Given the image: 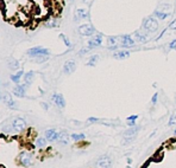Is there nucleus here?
Returning a JSON list of instances; mask_svg holds the SVG:
<instances>
[{"instance_id": "f257e3e1", "label": "nucleus", "mask_w": 176, "mask_h": 168, "mask_svg": "<svg viewBox=\"0 0 176 168\" xmlns=\"http://www.w3.org/2000/svg\"><path fill=\"white\" fill-rule=\"evenodd\" d=\"M143 29L148 32H155L158 30V22L157 19H155V18L150 17V18H146V19H144L143 22Z\"/></svg>"}, {"instance_id": "f03ea898", "label": "nucleus", "mask_w": 176, "mask_h": 168, "mask_svg": "<svg viewBox=\"0 0 176 168\" xmlns=\"http://www.w3.org/2000/svg\"><path fill=\"white\" fill-rule=\"evenodd\" d=\"M50 51L46 47H42V46H36V47H31L27 50V54L30 57H38V56H43V54H48L49 56Z\"/></svg>"}, {"instance_id": "7ed1b4c3", "label": "nucleus", "mask_w": 176, "mask_h": 168, "mask_svg": "<svg viewBox=\"0 0 176 168\" xmlns=\"http://www.w3.org/2000/svg\"><path fill=\"white\" fill-rule=\"evenodd\" d=\"M11 125H12V129L14 130V132L20 133V132H23V130L26 128V121L24 119H22V117H17V119H14L12 121Z\"/></svg>"}, {"instance_id": "20e7f679", "label": "nucleus", "mask_w": 176, "mask_h": 168, "mask_svg": "<svg viewBox=\"0 0 176 168\" xmlns=\"http://www.w3.org/2000/svg\"><path fill=\"white\" fill-rule=\"evenodd\" d=\"M77 31H79V33L81 36H84V37H91V36H93L95 33V29L91 24H83V25H81Z\"/></svg>"}, {"instance_id": "39448f33", "label": "nucleus", "mask_w": 176, "mask_h": 168, "mask_svg": "<svg viewBox=\"0 0 176 168\" xmlns=\"http://www.w3.org/2000/svg\"><path fill=\"white\" fill-rule=\"evenodd\" d=\"M112 159L108 155H101L96 161V168H111Z\"/></svg>"}, {"instance_id": "423d86ee", "label": "nucleus", "mask_w": 176, "mask_h": 168, "mask_svg": "<svg viewBox=\"0 0 176 168\" xmlns=\"http://www.w3.org/2000/svg\"><path fill=\"white\" fill-rule=\"evenodd\" d=\"M1 97H3V102L6 104L7 108H10V109H17V103L13 101L12 96L8 94L7 91L3 92V96Z\"/></svg>"}, {"instance_id": "0eeeda50", "label": "nucleus", "mask_w": 176, "mask_h": 168, "mask_svg": "<svg viewBox=\"0 0 176 168\" xmlns=\"http://www.w3.org/2000/svg\"><path fill=\"white\" fill-rule=\"evenodd\" d=\"M134 43H136V40L127 34H124L120 37V46L121 47H132L134 45Z\"/></svg>"}, {"instance_id": "6e6552de", "label": "nucleus", "mask_w": 176, "mask_h": 168, "mask_svg": "<svg viewBox=\"0 0 176 168\" xmlns=\"http://www.w3.org/2000/svg\"><path fill=\"white\" fill-rule=\"evenodd\" d=\"M75 70H76V63H75V61L69 59V61H67L64 63V65H63V72L65 75H72Z\"/></svg>"}, {"instance_id": "1a4fd4ad", "label": "nucleus", "mask_w": 176, "mask_h": 168, "mask_svg": "<svg viewBox=\"0 0 176 168\" xmlns=\"http://www.w3.org/2000/svg\"><path fill=\"white\" fill-rule=\"evenodd\" d=\"M51 101L54 102V103L57 105V108H60V109H63V108L65 107L64 97H63V95H61V94H54V95L51 96Z\"/></svg>"}, {"instance_id": "9d476101", "label": "nucleus", "mask_w": 176, "mask_h": 168, "mask_svg": "<svg viewBox=\"0 0 176 168\" xmlns=\"http://www.w3.org/2000/svg\"><path fill=\"white\" fill-rule=\"evenodd\" d=\"M27 86H29V84H26V83L25 84H20V85H17L13 89V95L17 96V97H24Z\"/></svg>"}, {"instance_id": "9b49d317", "label": "nucleus", "mask_w": 176, "mask_h": 168, "mask_svg": "<svg viewBox=\"0 0 176 168\" xmlns=\"http://www.w3.org/2000/svg\"><path fill=\"white\" fill-rule=\"evenodd\" d=\"M102 43V34H98L95 37H93V38H91L89 40H88V46H89L91 49H95L98 46H100Z\"/></svg>"}, {"instance_id": "f8f14e48", "label": "nucleus", "mask_w": 176, "mask_h": 168, "mask_svg": "<svg viewBox=\"0 0 176 168\" xmlns=\"http://www.w3.org/2000/svg\"><path fill=\"white\" fill-rule=\"evenodd\" d=\"M107 43H108V49L110 50H117L120 45V37H110L107 39Z\"/></svg>"}, {"instance_id": "ddd939ff", "label": "nucleus", "mask_w": 176, "mask_h": 168, "mask_svg": "<svg viewBox=\"0 0 176 168\" xmlns=\"http://www.w3.org/2000/svg\"><path fill=\"white\" fill-rule=\"evenodd\" d=\"M89 17V13L86 8H77L75 11V22L80 20V19H87Z\"/></svg>"}, {"instance_id": "4468645a", "label": "nucleus", "mask_w": 176, "mask_h": 168, "mask_svg": "<svg viewBox=\"0 0 176 168\" xmlns=\"http://www.w3.org/2000/svg\"><path fill=\"white\" fill-rule=\"evenodd\" d=\"M20 162H22V165L23 166H25V167H27V166H30L31 163H32V156H31V154H29V153H26V152H23V153H20Z\"/></svg>"}, {"instance_id": "2eb2a0df", "label": "nucleus", "mask_w": 176, "mask_h": 168, "mask_svg": "<svg viewBox=\"0 0 176 168\" xmlns=\"http://www.w3.org/2000/svg\"><path fill=\"white\" fill-rule=\"evenodd\" d=\"M45 137L48 141H56L60 137V133H57L55 129H48L45 132Z\"/></svg>"}, {"instance_id": "dca6fc26", "label": "nucleus", "mask_w": 176, "mask_h": 168, "mask_svg": "<svg viewBox=\"0 0 176 168\" xmlns=\"http://www.w3.org/2000/svg\"><path fill=\"white\" fill-rule=\"evenodd\" d=\"M133 37H134V40H136L137 43L144 44V43L148 42V37H146L144 33H142L140 31H136V32L133 33Z\"/></svg>"}, {"instance_id": "f3484780", "label": "nucleus", "mask_w": 176, "mask_h": 168, "mask_svg": "<svg viewBox=\"0 0 176 168\" xmlns=\"http://www.w3.org/2000/svg\"><path fill=\"white\" fill-rule=\"evenodd\" d=\"M140 130V127H131L130 129H127V130H125L124 133H122V136L124 137H133Z\"/></svg>"}, {"instance_id": "a211bd4d", "label": "nucleus", "mask_w": 176, "mask_h": 168, "mask_svg": "<svg viewBox=\"0 0 176 168\" xmlns=\"http://www.w3.org/2000/svg\"><path fill=\"white\" fill-rule=\"evenodd\" d=\"M113 57L115 59H125V58L130 57V51H127V50H119V51L114 52Z\"/></svg>"}, {"instance_id": "6ab92c4d", "label": "nucleus", "mask_w": 176, "mask_h": 168, "mask_svg": "<svg viewBox=\"0 0 176 168\" xmlns=\"http://www.w3.org/2000/svg\"><path fill=\"white\" fill-rule=\"evenodd\" d=\"M7 66H8L10 70L15 71V70L19 69V62L17 61V59H14V58H10L8 62H7Z\"/></svg>"}, {"instance_id": "aec40b11", "label": "nucleus", "mask_w": 176, "mask_h": 168, "mask_svg": "<svg viewBox=\"0 0 176 168\" xmlns=\"http://www.w3.org/2000/svg\"><path fill=\"white\" fill-rule=\"evenodd\" d=\"M72 139L67 133H60V137H58V142L63 146H67L69 143V140Z\"/></svg>"}, {"instance_id": "412c9836", "label": "nucleus", "mask_w": 176, "mask_h": 168, "mask_svg": "<svg viewBox=\"0 0 176 168\" xmlns=\"http://www.w3.org/2000/svg\"><path fill=\"white\" fill-rule=\"evenodd\" d=\"M153 14L157 17V19H160V20H164V19H167V18L170 17V13L162 12V11H158V10H156V11L153 12Z\"/></svg>"}, {"instance_id": "4be33fe9", "label": "nucleus", "mask_w": 176, "mask_h": 168, "mask_svg": "<svg viewBox=\"0 0 176 168\" xmlns=\"http://www.w3.org/2000/svg\"><path fill=\"white\" fill-rule=\"evenodd\" d=\"M23 75H24V71H18L15 75H12V76H11L10 78H11V81H12V82H14L15 84H18V83L20 82L22 77H23Z\"/></svg>"}, {"instance_id": "5701e85b", "label": "nucleus", "mask_w": 176, "mask_h": 168, "mask_svg": "<svg viewBox=\"0 0 176 168\" xmlns=\"http://www.w3.org/2000/svg\"><path fill=\"white\" fill-rule=\"evenodd\" d=\"M33 76H34V72L33 71H29L27 73L24 75V82L26 84H30L32 82V79H33Z\"/></svg>"}, {"instance_id": "b1692460", "label": "nucleus", "mask_w": 176, "mask_h": 168, "mask_svg": "<svg viewBox=\"0 0 176 168\" xmlns=\"http://www.w3.org/2000/svg\"><path fill=\"white\" fill-rule=\"evenodd\" d=\"M98 59H99V56L98 54H93V56H91L89 57V61L87 62V66H94L95 64H96V62H98Z\"/></svg>"}, {"instance_id": "393cba45", "label": "nucleus", "mask_w": 176, "mask_h": 168, "mask_svg": "<svg viewBox=\"0 0 176 168\" xmlns=\"http://www.w3.org/2000/svg\"><path fill=\"white\" fill-rule=\"evenodd\" d=\"M58 37H60V39H62V40H63V43L65 44V46H67V47H68L69 50L72 49V43H70V40H69V39L67 38V37H65V36H64L63 33H61V34H60Z\"/></svg>"}, {"instance_id": "a878e982", "label": "nucleus", "mask_w": 176, "mask_h": 168, "mask_svg": "<svg viewBox=\"0 0 176 168\" xmlns=\"http://www.w3.org/2000/svg\"><path fill=\"white\" fill-rule=\"evenodd\" d=\"M46 144V137H38L37 141H36V146L39 147V148H43L45 147Z\"/></svg>"}, {"instance_id": "bb28decb", "label": "nucleus", "mask_w": 176, "mask_h": 168, "mask_svg": "<svg viewBox=\"0 0 176 168\" xmlns=\"http://www.w3.org/2000/svg\"><path fill=\"white\" fill-rule=\"evenodd\" d=\"M49 59V56L48 54H43V56H38V57H36V62L38 64H42L44 62H46Z\"/></svg>"}, {"instance_id": "cd10ccee", "label": "nucleus", "mask_w": 176, "mask_h": 168, "mask_svg": "<svg viewBox=\"0 0 176 168\" xmlns=\"http://www.w3.org/2000/svg\"><path fill=\"white\" fill-rule=\"evenodd\" d=\"M157 10L158 11H162V12H167V11L171 10V5H169V4H161L160 6H158Z\"/></svg>"}, {"instance_id": "c85d7f7f", "label": "nucleus", "mask_w": 176, "mask_h": 168, "mask_svg": "<svg viewBox=\"0 0 176 168\" xmlns=\"http://www.w3.org/2000/svg\"><path fill=\"white\" fill-rule=\"evenodd\" d=\"M70 137H72V140H74V141H81L84 139V134H72Z\"/></svg>"}, {"instance_id": "c756f323", "label": "nucleus", "mask_w": 176, "mask_h": 168, "mask_svg": "<svg viewBox=\"0 0 176 168\" xmlns=\"http://www.w3.org/2000/svg\"><path fill=\"white\" fill-rule=\"evenodd\" d=\"M91 50H92V49H91L89 46H87V47H82V49H81V50L77 52V54H79V56H81V57H82V56H84L86 53H88V52H89Z\"/></svg>"}, {"instance_id": "7c9ffc66", "label": "nucleus", "mask_w": 176, "mask_h": 168, "mask_svg": "<svg viewBox=\"0 0 176 168\" xmlns=\"http://www.w3.org/2000/svg\"><path fill=\"white\" fill-rule=\"evenodd\" d=\"M176 124V115H172L169 120V125H175Z\"/></svg>"}, {"instance_id": "2f4dec72", "label": "nucleus", "mask_w": 176, "mask_h": 168, "mask_svg": "<svg viewBox=\"0 0 176 168\" xmlns=\"http://www.w3.org/2000/svg\"><path fill=\"white\" fill-rule=\"evenodd\" d=\"M169 49L176 50V39H174V40H171V42L169 43Z\"/></svg>"}, {"instance_id": "473e14b6", "label": "nucleus", "mask_w": 176, "mask_h": 168, "mask_svg": "<svg viewBox=\"0 0 176 168\" xmlns=\"http://www.w3.org/2000/svg\"><path fill=\"white\" fill-rule=\"evenodd\" d=\"M56 25H57L56 20H51L50 23H48V24H46V26H48V27H56Z\"/></svg>"}, {"instance_id": "72a5a7b5", "label": "nucleus", "mask_w": 176, "mask_h": 168, "mask_svg": "<svg viewBox=\"0 0 176 168\" xmlns=\"http://www.w3.org/2000/svg\"><path fill=\"white\" fill-rule=\"evenodd\" d=\"M169 29H170V30H176V19H174V20L170 23Z\"/></svg>"}, {"instance_id": "f704fd0d", "label": "nucleus", "mask_w": 176, "mask_h": 168, "mask_svg": "<svg viewBox=\"0 0 176 168\" xmlns=\"http://www.w3.org/2000/svg\"><path fill=\"white\" fill-rule=\"evenodd\" d=\"M138 119V115H131L127 117V121H136Z\"/></svg>"}, {"instance_id": "c9c22d12", "label": "nucleus", "mask_w": 176, "mask_h": 168, "mask_svg": "<svg viewBox=\"0 0 176 168\" xmlns=\"http://www.w3.org/2000/svg\"><path fill=\"white\" fill-rule=\"evenodd\" d=\"M157 97H158V94H155V95L152 96V100H151L152 104H156V102H157Z\"/></svg>"}, {"instance_id": "e433bc0d", "label": "nucleus", "mask_w": 176, "mask_h": 168, "mask_svg": "<svg viewBox=\"0 0 176 168\" xmlns=\"http://www.w3.org/2000/svg\"><path fill=\"white\" fill-rule=\"evenodd\" d=\"M98 121H99V119H95V117H89V119H88V122H89V123L98 122Z\"/></svg>"}, {"instance_id": "4c0bfd02", "label": "nucleus", "mask_w": 176, "mask_h": 168, "mask_svg": "<svg viewBox=\"0 0 176 168\" xmlns=\"http://www.w3.org/2000/svg\"><path fill=\"white\" fill-rule=\"evenodd\" d=\"M127 122H129L127 124H129L130 127H136V121H127Z\"/></svg>"}, {"instance_id": "58836bf2", "label": "nucleus", "mask_w": 176, "mask_h": 168, "mask_svg": "<svg viewBox=\"0 0 176 168\" xmlns=\"http://www.w3.org/2000/svg\"><path fill=\"white\" fill-rule=\"evenodd\" d=\"M42 107H43L45 110H48V109H49V105H48V103H45V102H43V103H42Z\"/></svg>"}, {"instance_id": "ea45409f", "label": "nucleus", "mask_w": 176, "mask_h": 168, "mask_svg": "<svg viewBox=\"0 0 176 168\" xmlns=\"http://www.w3.org/2000/svg\"><path fill=\"white\" fill-rule=\"evenodd\" d=\"M174 135H175V136H176V129H175V130H174Z\"/></svg>"}, {"instance_id": "a19ab883", "label": "nucleus", "mask_w": 176, "mask_h": 168, "mask_svg": "<svg viewBox=\"0 0 176 168\" xmlns=\"http://www.w3.org/2000/svg\"><path fill=\"white\" fill-rule=\"evenodd\" d=\"M82 1H86V0H82Z\"/></svg>"}]
</instances>
